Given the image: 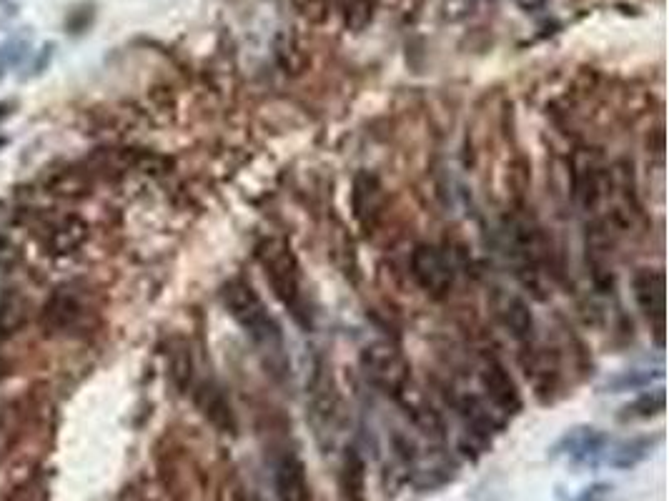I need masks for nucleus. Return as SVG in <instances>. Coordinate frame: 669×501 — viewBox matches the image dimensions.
<instances>
[{"mask_svg":"<svg viewBox=\"0 0 669 501\" xmlns=\"http://www.w3.org/2000/svg\"><path fill=\"white\" fill-rule=\"evenodd\" d=\"M507 246L524 284L537 286V279L544 274V266L549 261V248L542 236V228L532 218H507Z\"/></svg>","mask_w":669,"mask_h":501,"instance_id":"7ed1b4c3","label":"nucleus"},{"mask_svg":"<svg viewBox=\"0 0 669 501\" xmlns=\"http://www.w3.org/2000/svg\"><path fill=\"white\" fill-rule=\"evenodd\" d=\"M28 306L21 296L6 294L0 299V336H13L26 326Z\"/></svg>","mask_w":669,"mask_h":501,"instance_id":"412c9836","label":"nucleus"},{"mask_svg":"<svg viewBox=\"0 0 669 501\" xmlns=\"http://www.w3.org/2000/svg\"><path fill=\"white\" fill-rule=\"evenodd\" d=\"M256 259H259L261 269H264L266 281H269L271 291L276 299L281 301L291 319L309 331L314 326V311H311L309 289H306L304 269H301L299 259H296L294 248L284 238H264L256 246Z\"/></svg>","mask_w":669,"mask_h":501,"instance_id":"f257e3e1","label":"nucleus"},{"mask_svg":"<svg viewBox=\"0 0 669 501\" xmlns=\"http://www.w3.org/2000/svg\"><path fill=\"white\" fill-rule=\"evenodd\" d=\"M8 216H11V211H8V206L3 201H0V226L8 221Z\"/></svg>","mask_w":669,"mask_h":501,"instance_id":"2f4dec72","label":"nucleus"},{"mask_svg":"<svg viewBox=\"0 0 669 501\" xmlns=\"http://www.w3.org/2000/svg\"><path fill=\"white\" fill-rule=\"evenodd\" d=\"M6 143H8V141H6V138H0V148H3V146H6Z\"/></svg>","mask_w":669,"mask_h":501,"instance_id":"473e14b6","label":"nucleus"},{"mask_svg":"<svg viewBox=\"0 0 669 501\" xmlns=\"http://www.w3.org/2000/svg\"><path fill=\"white\" fill-rule=\"evenodd\" d=\"M86 238H88V223L78 216L56 218V221L46 228V248L53 256L76 254L78 248L86 243Z\"/></svg>","mask_w":669,"mask_h":501,"instance_id":"2eb2a0df","label":"nucleus"},{"mask_svg":"<svg viewBox=\"0 0 669 501\" xmlns=\"http://www.w3.org/2000/svg\"><path fill=\"white\" fill-rule=\"evenodd\" d=\"M517 3L524 8V11H537V8H542L547 0H517Z\"/></svg>","mask_w":669,"mask_h":501,"instance_id":"c756f323","label":"nucleus"},{"mask_svg":"<svg viewBox=\"0 0 669 501\" xmlns=\"http://www.w3.org/2000/svg\"><path fill=\"white\" fill-rule=\"evenodd\" d=\"M374 6L376 0H344L341 13H344L346 28H351L354 33L364 31L371 23V16H374Z\"/></svg>","mask_w":669,"mask_h":501,"instance_id":"b1692460","label":"nucleus"},{"mask_svg":"<svg viewBox=\"0 0 669 501\" xmlns=\"http://www.w3.org/2000/svg\"><path fill=\"white\" fill-rule=\"evenodd\" d=\"M609 446L607 431L597 426H574L554 444V459H564L572 466H597Z\"/></svg>","mask_w":669,"mask_h":501,"instance_id":"423d86ee","label":"nucleus"},{"mask_svg":"<svg viewBox=\"0 0 669 501\" xmlns=\"http://www.w3.org/2000/svg\"><path fill=\"white\" fill-rule=\"evenodd\" d=\"M361 369H364L366 379L381 389L384 394L394 396V399H404L409 394L411 369L406 356L396 349L389 341H379L361 351Z\"/></svg>","mask_w":669,"mask_h":501,"instance_id":"20e7f679","label":"nucleus"},{"mask_svg":"<svg viewBox=\"0 0 669 501\" xmlns=\"http://www.w3.org/2000/svg\"><path fill=\"white\" fill-rule=\"evenodd\" d=\"M634 301L647 316V321L654 324V334H657V344H662V329H664V274L654 269H639L632 279Z\"/></svg>","mask_w":669,"mask_h":501,"instance_id":"1a4fd4ad","label":"nucleus"},{"mask_svg":"<svg viewBox=\"0 0 669 501\" xmlns=\"http://www.w3.org/2000/svg\"><path fill=\"white\" fill-rule=\"evenodd\" d=\"M667 409V391L664 386H657L652 391H642L639 396H634L632 401L622 406L617 411L619 424H637V421H649L654 416H662Z\"/></svg>","mask_w":669,"mask_h":501,"instance_id":"a211bd4d","label":"nucleus"},{"mask_svg":"<svg viewBox=\"0 0 669 501\" xmlns=\"http://www.w3.org/2000/svg\"><path fill=\"white\" fill-rule=\"evenodd\" d=\"M411 276H414L416 286L424 291L431 299H444L454 286V266L446 259L441 248L431 246V243H419L411 251Z\"/></svg>","mask_w":669,"mask_h":501,"instance_id":"39448f33","label":"nucleus"},{"mask_svg":"<svg viewBox=\"0 0 669 501\" xmlns=\"http://www.w3.org/2000/svg\"><path fill=\"white\" fill-rule=\"evenodd\" d=\"M223 309L229 311L231 319L241 326L246 336L259 346L261 351H274L281 354L284 346V334H281L279 321L264 304L254 286L244 279H231L229 284L221 289Z\"/></svg>","mask_w":669,"mask_h":501,"instance_id":"f03ea898","label":"nucleus"},{"mask_svg":"<svg viewBox=\"0 0 669 501\" xmlns=\"http://www.w3.org/2000/svg\"><path fill=\"white\" fill-rule=\"evenodd\" d=\"M602 168L594 163L592 156H577L574 158V198L584 211L597 206L602 198Z\"/></svg>","mask_w":669,"mask_h":501,"instance_id":"f3484780","label":"nucleus"},{"mask_svg":"<svg viewBox=\"0 0 669 501\" xmlns=\"http://www.w3.org/2000/svg\"><path fill=\"white\" fill-rule=\"evenodd\" d=\"M236 501H264L259 494H254L251 489H239V494H236Z\"/></svg>","mask_w":669,"mask_h":501,"instance_id":"c85d7f7f","label":"nucleus"},{"mask_svg":"<svg viewBox=\"0 0 669 501\" xmlns=\"http://www.w3.org/2000/svg\"><path fill=\"white\" fill-rule=\"evenodd\" d=\"M294 8L306 18L309 23H321L329 21L336 11L344 8V0H294Z\"/></svg>","mask_w":669,"mask_h":501,"instance_id":"5701e85b","label":"nucleus"},{"mask_svg":"<svg viewBox=\"0 0 669 501\" xmlns=\"http://www.w3.org/2000/svg\"><path fill=\"white\" fill-rule=\"evenodd\" d=\"M171 376L181 391H188L193 386V359L186 346L171 351Z\"/></svg>","mask_w":669,"mask_h":501,"instance_id":"393cba45","label":"nucleus"},{"mask_svg":"<svg viewBox=\"0 0 669 501\" xmlns=\"http://www.w3.org/2000/svg\"><path fill=\"white\" fill-rule=\"evenodd\" d=\"M274 489L279 501H314L306 466L294 451L281 456L274 466Z\"/></svg>","mask_w":669,"mask_h":501,"instance_id":"f8f14e48","label":"nucleus"},{"mask_svg":"<svg viewBox=\"0 0 669 501\" xmlns=\"http://www.w3.org/2000/svg\"><path fill=\"white\" fill-rule=\"evenodd\" d=\"M479 384H482L484 399L504 416L519 414L522 411V394H519L517 384L509 376V371L504 369V364H499L497 359H484L482 369H479Z\"/></svg>","mask_w":669,"mask_h":501,"instance_id":"0eeeda50","label":"nucleus"},{"mask_svg":"<svg viewBox=\"0 0 669 501\" xmlns=\"http://www.w3.org/2000/svg\"><path fill=\"white\" fill-rule=\"evenodd\" d=\"M193 389V401H196L198 411H201L203 419L218 429L221 434H234L236 431V416L231 409V401L226 399L223 389L213 381H198Z\"/></svg>","mask_w":669,"mask_h":501,"instance_id":"9d476101","label":"nucleus"},{"mask_svg":"<svg viewBox=\"0 0 669 501\" xmlns=\"http://www.w3.org/2000/svg\"><path fill=\"white\" fill-rule=\"evenodd\" d=\"M654 379H662V371H647V369H632V371H622L619 376L609 379L604 384V389L612 391V394H622V391H637L644 389V386L652 384Z\"/></svg>","mask_w":669,"mask_h":501,"instance_id":"4be33fe9","label":"nucleus"},{"mask_svg":"<svg viewBox=\"0 0 669 501\" xmlns=\"http://www.w3.org/2000/svg\"><path fill=\"white\" fill-rule=\"evenodd\" d=\"M457 411L464 419V426L472 429V434L482 441L492 439L497 431H502L504 421H507L487 399H484V396L464 394L462 399L457 401Z\"/></svg>","mask_w":669,"mask_h":501,"instance_id":"ddd939ff","label":"nucleus"},{"mask_svg":"<svg viewBox=\"0 0 669 501\" xmlns=\"http://www.w3.org/2000/svg\"><path fill=\"white\" fill-rule=\"evenodd\" d=\"M11 108H13V103H8V101H0V123L6 121L8 116H11Z\"/></svg>","mask_w":669,"mask_h":501,"instance_id":"7c9ffc66","label":"nucleus"},{"mask_svg":"<svg viewBox=\"0 0 669 501\" xmlns=\"http://www.w3.org/2000/svg\"><path fill=\"white\" fill-rule=\"evenodd\" d=\"M78 316H81V306H78L76 299H71V296L66 294L53 296V299L46 304V309H43V321H46L48 329L53 331L68 329Z\"/></svg>","mask_w":669,"mask_h":501,"instance_id":"aec40b11","label":"nucleus"},{"mask_svg":"<svg viewBox=\"0 0 669 501\" xmlns=\"http://www.w3.org/2000/svg\"><path fill=\"white\" fill-rule=\"evenodd\" d=\"M499 319H502L504 329L512 334L514 341L519 344H532L534 341V316L527 301L522 296H502L499 304Z\"/></svg>","mask_w":669,"mask_h":501,"instance_id":"dca6fc26","label":"nucleus"},{"mask_svg":"<svg viewBox=\"0 0 669 501\" xmlns=\"http://www.w3.org/2000/svg\"><path fill=\"white\" fill-rule=\"evenodd\" d=\"M309 406L319 431L336 429V421H339V394H336L334 379H331V374L324 366L314 371V379L309 384Z\"/></svg>","mask_w":669,"mask_h":501,"instance_id":"9b49d317","label":"nucleus"},{"mask_svg":"<svg viewBox=\"0 0 669 501\" xmlns=\"http://www.w3.org/2000/svg\"><path fill=\"white\" fill-rule=\"evenodd\" d=\"M28 53V41L21 38H8V41L0 43V78H6V73L11 71L16 63H21V58Z\"/></svg>","mask_w":669,"mask_h":501,"instance_id":"a878e982","label":"nucleus"},{"mask_svg":"<svg viewBox=\"0 0 669 501\" xmlns=\"http://www.w3.org/2000/svg\"><path fill=\"white\" fill-rule=\"evenodd\" d=\"M612 499V484L607 481H597V484H589L587 489L579 491L572 501H609Z\"/></svg>","mask_w":669,"mask_h":501,"instance_id":"bb28decb","label":"nucleus"},{"mask_svg":"<svg viewBox=\"0 0 669 501\" xmlns=\"http://www.w3.org/2000/svg\"><path fill=\"white\" fill-rule=\"evenodd\" d=\"M341 489L349 501H364L366 491V466L356 449L346 451L344 469H341Z\"/></svg>","mask_w":669,"mask_h":501,"instance_id":"6ab92c4d","label":"nucleus"},{"mask_svg":"<svg viewBox=\"0 0 669 501\" xmlns=\"http://www.w3.org/2000/svg\"><path fill=\"white\" fill-rule=\"evenodd\" d=\"M659 444H662V436L659 434L632 436V439H622L617 444L609 441L607 451H604V461L614 466V469H634L642 461H647Z\"/></svg>","mask_w":669,"mask_h":501,"instance_id":"4468645a","label":"nucleus"},{"mask_svg":"<svg viewBox=\"0 0 669 501\" xmlns=\"http://www.w3.org/2000/svg\"><path fill=\"white\" fill-rule=\"evenodd\" d=\"M13 261H16V248L6 238H0V266H11Z\"/></svg>","mask_w":669,"mask_h":501,"instance_id":"cd10ccee","label":"nucleus"},{"mask_svg":"<svg viewBox=\"0 0 669 501\" xmlns=\"http://www.w3.org/2000/svg\"><path fill=\"white\" fill-rule=\"evenodd\" d=\"M351 211H354L356 223L371 233L384 213V186L379 178L369 171L356 173L354 186H351Z\"/></svg>","mask_w":669,"mask_h":501,"instance_id":"6e6552de","label":"nucleus"}]
</instances>
